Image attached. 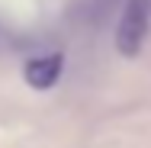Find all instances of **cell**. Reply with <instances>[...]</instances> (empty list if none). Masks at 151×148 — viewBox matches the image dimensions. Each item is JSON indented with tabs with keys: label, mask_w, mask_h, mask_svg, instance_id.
Instances as JSON below:
<instances>
[{
	"label": "cell",
	"mask_w": 151,
	"mask_h": 148,
	"mask_svg": "<svg viewBox=\"0 0 151 148\" xmlns=\"http://www.w3.org/2000/svg\"><path fill=\"white\" fill-rule=\"evenodd\" d=\"M61 68H64V58H61L58 52H52V55H35V58L26 61V84L35 87V90H48L61 77Z\"/></svg>",
	"instance_id": "2"
},
{
	"label": "cell",
	"mask_w": 151,
	"mask_h": 148,
	"mask_svg": "<svg viewBox=\"0 0 151 148\" xmlns=\"http://www.w3.org/2000/svg\"><path fill=\"white\" fill-rule=\"evenodd\" d=\"M148 26H151V0H125L116 26V48L125 58H135L148 39Z\"/></svg>",
	"instance_id": "1"
}]
</instances>
